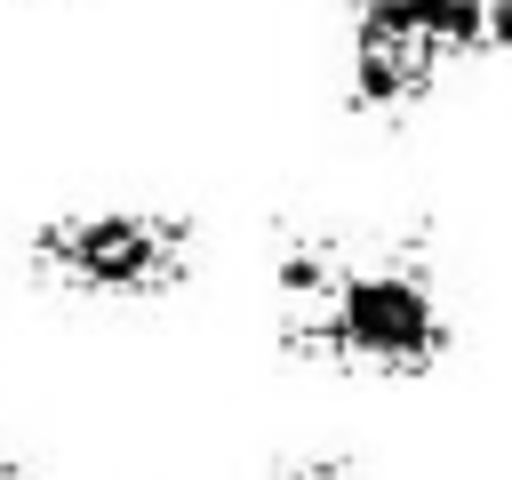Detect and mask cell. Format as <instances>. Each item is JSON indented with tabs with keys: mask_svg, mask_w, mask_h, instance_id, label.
Returning <instances> with one entry per match:
<instances>
[{
	"mask_svg": "<svg viewBox=\"0 0 512 480\" xmlns=\"http://www.w3.org/2000/svg\"><path fill=\"white\" fill-rule=\"evenodd\" d=\"M272 312L296 360L384 384L432 376L456 344V312L424 232H336V224L280 232Z\"/></svg>",
	"mask_w": 512,
	"mask_h": 480,
	"instance_id": "cell-1",
	"label": "cell"
},
{
	"mask_svg": "<svg viewBox=\"0 0 512 480\" xmlns=\"http://www.w3.org/2000/svg\"><path fill=\"white\" fill-rule=\"evenodd\" d=\"M32 280L56 296H96V304H144L192 280L200 264V224L176 208H88L56 216L24 248Z\"/></svg>",
	"mask_w": 512,
	"mask_h": 480,
	"instance_id": "cell-2",
	"label": "cell"
},
{
	"mask_svg": "<svg viewBox=\"0 0 512 480\" xmlns=\"http://www.w3.org/2000/svg\"><path fill=\"white\" fill-rule=\"evenodd\" d=\"M480 56V0H344V80L360 112H416Z\"/></svg>",
	"mask_w": 512,
	"mask_h": 480,
	"instance_id": "cell-3",
	"label": "cell"
},
{
	"mask_svg": "<svg viewBox=\"0 0 512 480\" xmlns=\"http://www.w3.org/2000/svg\"><path fill=\"white\" fill-rule=\"evenodd\" d=\"M480 56L512 64V0H480Z\"/></svg>",
	"mask_w": 512,
	"mask_h": 480,
	"instance_id": "cell-4",
	"label": "cell"
},
{
	"mask_svg": "<svg viewBox=\"0 0 512 480\" xmlns=\"http://www.w3.org/2000/svg\"><path fill=\"white\" fill-rule=\"evenodd\" d=\"M272 480H352V464H344V456H296V464H280Z\"/></svg>",
	"mask_w": 512,
	"mask_h": 480,
	"instance_id": "cell-5",
	"label": "cell"
},
{
	"mask_svg": "<svg viewBox=\"0 0 512 480\" xmlns=\"http://www.w3.org/2000/svg\"><path fill=\"white\" fill-rule=\"evenodd\" d=\"M0 480H24V472H16V464H8V456H0Z\"/></svg>",
	"mask_w": 512,
	"mask_h": 480,
	"instance_id": "cell-6",
	"label": "cell"
}]
</instances>
